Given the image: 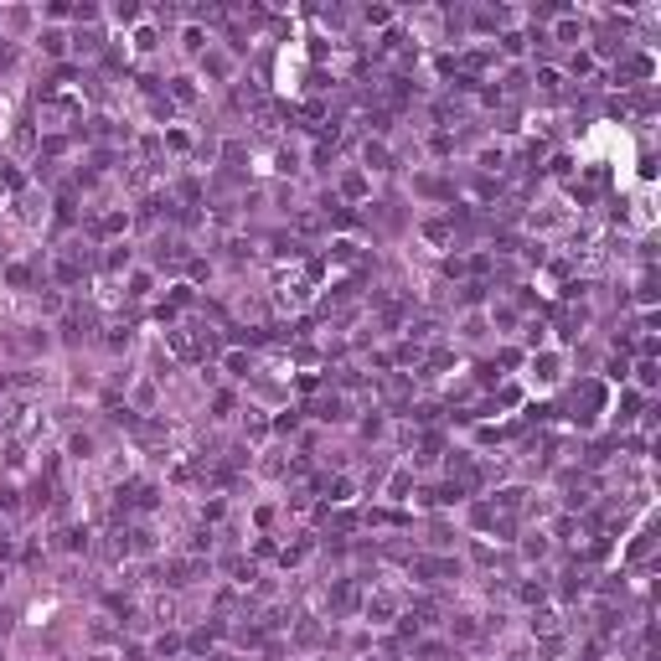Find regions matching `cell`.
<instances>
[{"label":"cell","instance_id":"cell-1","mask_svg":"<svg viewBox=\"0 0 661 661\" xmlns=\"http://www.w3.org/2000/svg\"><path fill=\"white\" fill-rule=\"evenodd\" d=\"M36 42H42V52H52V57H62V52H68V31H57V26H52V31H42Z\"/></svg>","mask_w":661,"mask_h":661}]
</instances>
